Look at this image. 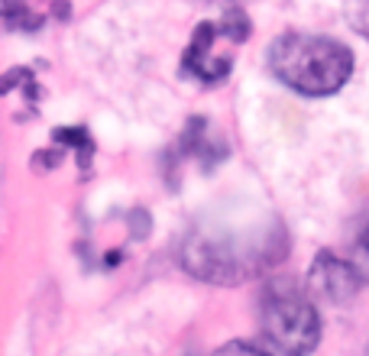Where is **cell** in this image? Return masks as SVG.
Wrapping results in <instances>:
<instances>
[{
  "label": "cell",
  "mask_w": 369,
  "mask_h": 356,
  "mask_svg": "<svg viewBox=\"0 0 369 356\" xmlns=\"http://www.w3.org/2000/svg\"><path fill=\"white\" fill-rule=\"evenodd\" d=\"M285 253V233L279 224H208L185 237L181 266L204 282L237 285L272 269Z\"/></svg>",
  "instance_id": "6da1fadb"
},
{
  "label": "cell",
  "mask_w": 369,
  "mask_h": 356,
  "mask_svg": "<svg viewBox=\"0 0 369 356\" xmlns=\"http://www.w3.org/2000/svg\"><path fill=\"white\" fill-rule=\"evenodd\" d=\"M269 68L285 88L305 97L337 95L353 75L350 46L315 36V32H285L269 46Z\"/></svg>",
  "instance_id": "7a4b0ae2"
},
{
  "label": "cell",
  "mask_w": 369,
  "mask_h": 356,
  "mask_svg": "<svg viewBox=\"0 0 369 356\" xmlns=\"http://www.w3.org/2000/svg\"><path fill=\"white\" fill-rule=\"evenodd\" d=\"M259 317H263V330L275 350H282L285 356L315 353L317 340H321V317H317L311 298L298 285L272 279L263 292Z\"/></svg>",
  "instance_id": "3957f363"
},
{
  "label": "cell",
  "mask_w": 369,
  "mask_h": 356,
  "mask_svg": "<svg viewBox=\"0 0 369 356\" xmlns=\"http://www.w3.org/2000/svg\"><path fill=\"white\" fill-rule=\"evenodd\" d=\"M246 36H250V20L240 10L227 13L217 23H201L195 36H191L188 52L181 59L185 75H191V78H198L204 84L223 81L233 68V49Z\"/></svg>",
  "instance_id": "277c9868"
},
{
  "label": "cell",
  "mask_w": 369,
  "mask_h": 356,
  "mask_svg": "<svg viewBox=\"0 0 369 356\" xmlns=\"http://www.w3.org/2000/svg\"><path fill=\"white\" fill-rule=\"evenodd\" d=\"M308 279H311V292L321 295V298L330 304H347L350 298H357V292L363 288V282H366L353 262L330 250L317 253V259L311 262Z\"/></svg>",
  "instance_id": "5b68a950"
},
{
  "label": "cell",
  "mask_w": 369,
  "mask_h": 356,
  "mask_svg": "<svg viewBox=\"0 0 369 356\" xmlns=\"http://www.w3.org/2000/svg\"><path fill=\"white\" fill-rule=\"evenodd\" d=\"M350 262L359 269V275L369 282V204L359 214V224L353 230V246H350Z\"/></svg>",
  "instance_id": "8992f818"
},
{
  "label": "cell",
  "mask_w": 369,
  "mask_h": 356,
  "mask_svg": "<svg viewBox=\"0 0 369 356\" xmlns=\"http://www.w3.org/2000/svg\"><path fill=\"white\" fill-rule=\"evenodd\" d=\"M347 20H350V26H353L359 36H366L369 39V0H350Z\"/></svg>",
  "instance_id": "52a82bcc"
},
{
  "label": "cell",
  "mask_w": 369,
  "mask_h": 356,
  "mask_svg": "<svg viewBox=\"0 0 369 356\" xmlns=\"http://www.w3.org/2000/svg\"><path fill=\"white\" fill-rule=\"evenodd\" d=\"M214 356H272V353H266L263 346H253V344H246V340H230Z\"/></svg>",
  "instance_id": "ba28073f"
}]
</instances>
